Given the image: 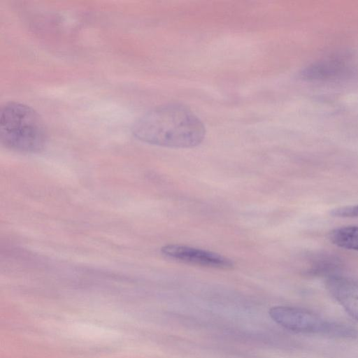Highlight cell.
<instances>
[{
	"label": "cell",
	"instance_id": "2",
	"mask_svg": "<svg viewBox=\"0 0 358 358\" xmlns=\"http://www.w3.org/2000/svg\"><path fill=\"white\" fill-rule=\"evenodd\" d=\"M0 140L12 150L39 152L47 141L44 122L34 109L26 104L6 103L0 111Z\"/></svg>",
	"mask_w": 358,
	"mask_h": 358
},
{
	"label": "cell",
	"instance_id": "4",
	"mask_svg": "<svg viewBox=\"0 0 358 358\" xmlns=\"http://www.w3.org/2000/svg\"><path fill=\"white\" fill-rule=\"evenodd\" d=\"M166 257L181 262L200 266L231 269L234 262L220 254L184 245L169 244L161 248Z\"/></svg>",
	"mask_w": 358,
	"mask_h": 358
},
{
	"label": "cell",
	"instance_id": "3",
	"mask_svg": "<svg viewBox=\"0 0 358 358\" xmlns=\"http://www.w3.org/2000/svg\"><path fill=\"white\" fill-rule=\"evenodd\" d=\"M269 315L273 321L292 331L327 336L340 338H355L358 331L343 322L334 321L310 310L285 306L270 308Z\"/></svg>",
	"mask_w": 358,
	"mask_h": 358
},
{
	"label": "cell",
	"instance_id": "6",
	"mask_svg": "<svg viewBox=\"0 0 358 358\" xmlns=\"http://www.w3.org/2000/svg\"><path fill=\"white\" fill-rule=\"evenodd\" d=\"M341 57H331L320 60L306 68L303 76L307 79L324 80L343 73L348 65Z\"/></svg>",
	"mask_w": 358,
	"mask_h": 358
},
{
	"label": "cell",
	"instance_id": "8",
	"mask_svg": "<svg viewBox=\"0 0 358 358\" xmlns=\"http://www.w3.org/2000/svg\"><path fill=\"white\" fill-rule=\"evenodd\" d=\"M330 214L331 216L336 217H358V204L334 208L331 211Z\"/></svg>",
	"mask_w": 358,
	"mask_h": 358
},
{
	"label": "cell",
	"instance_id": "5",
	"mask_svg": "<svg viewBox=\"0 0 358 358\" xmlns=\"http://www.w3.org/2000/svg\"><path fill=\"white\" fill-rule=\"evenodd\" d=\"M329 293L343 309L358 321V280L340 275H331L326 281Z\"/></svg>",
	"mask_w": 358,
	"mask_h": 358
},
{
	"label": "cell",
	"instance_id": "7",
	"mask_svg": "<svg viewBox=\"0 0 358 358\" xmlns=\"http://www.w3.org/2000/svg\"><path fill=\"white\" fill-rule=\"evenodd\" d=\"M330 241L338 247L358 251V226H345L329 234Z\"/></svg>",
	"mask_w": 358,
	"mask_h": 358
},
{
	"label": "cell",
	"instance_id": "1",
	"mask_svg": "<svg viewBox=\"0 0 358 358\" xmlns=\"http://www.w3.org/2000/svg\"><path fill=\"white\" fill-rule=\"evenodd\" d=\"M139 141L158 146L190 148L204 139L206 128L187 107L179 103L157 106L139 117L131 127Z\"/></svg>",
	"mask_w": 358,
	"mask_h": 358
}]
</instances>
